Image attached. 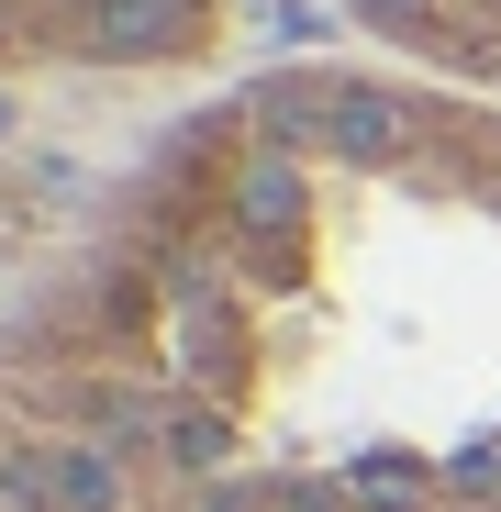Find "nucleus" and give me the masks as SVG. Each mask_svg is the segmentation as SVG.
Listing matches in <instances>:
<instances>
[{
  "label": "nucleus",
  "mask_w": 501,
  "mask_h": 512,
  "mask_svg": "<svg viewBox=\"0 0 501 512\" xmlns=\"http://www.w3.org/2000/svg\"><path fill=\"white\" fill-rule=\"evenodd\" d=\"M0 512H501V101H179L0 290Z\"/></svg>",
  "instance_id": "obj_1"
},
{
  "label": "nucleus",
  "mask_w": 501,
  "mask_h": 512,
  "mask_svg": "<svg viewBox=\"0 0 501 512\" xmlns=\"http://www.w3.org/2000/svg\"><path fill=\"white\" fill-rule=\"evenodd\" d=\"M234 34V0H0V90L56 78H190Z\"/></svg>",
  "instance_id": "obj_2"
},
{
  "label": "nucleus",
  "mask_w": 501,
  "mask_h": 512,
  "mask_svg": "<svg viewBox=\"0 0 501 512\" xmlns=\"http://www.w3.org/2000/svg\"><path fill=\"white\" fill-rule=\"evenodd\" d=\"M334 12H346V34L368 56L501 101V0H334Z\"/></svg>",
  "instance_id": "obj_3"
}]
</instances>
